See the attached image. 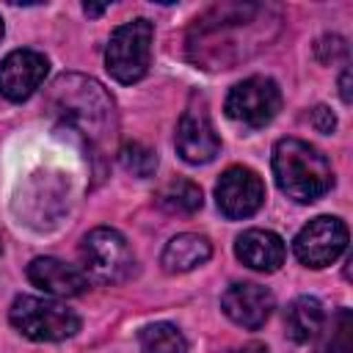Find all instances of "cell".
Returning a JSON list of instances; mask_svg holds the SVG:
<instances>
[{
  "label": "cell",
  "instance_id": "cell-10",
  "mask_svg": "<svg viewBox=\"0 0 353 353\" xmlns=\"http://www.w3.org/2000/svg\"><path fill=\"white\" fill-rule=\"evenodd\" d=\"M176 152L185 163L201 165L221 152V138L204 108H188L176 124Z\"/></svg>",
  "mask_w": 353,
  "mask_h": 353
},
{
  "label": "cell",
  "instance_id": "cell-6",
  "mask_svg": "<svg viewBox=\"0 0 353 353\" xmlns=\"http://www.w3.org/2000/svg\"><path fill=\"white\" fill-rule=\"evenodd\" d=\"M281 108V91L270 77H245L226 97V116L248 130H259L273 121Z\"/></svg>",
  "mask_w": 353,
  "mask_h": 353
},
{
  "label": "cell",
  "instance_id": "cell-23",
  "mask_svg": "<svg viewBox=\"0 0 353 353\" xmlns=\"http://www.w3.org/2000/svg\"><path fill=\"white\" fill-rule=\"evenodd\" d=\"M0 39H3V19H0Z\"/></svg>",
  "mask_w": 353,
  "mask_h": 353
},
{
  "label": "cell",
  "instance_id": "cell-8",
  "mask_svg": "<svg viewBox=\"0 0 353 353\" xmlns=\"http://www.w3.org/2000/svg\"><path fill=\"white\" fill-rule=\"evenodd\" d=\"M265 201V182L259 179L256 171L245 165H232L221 174L215 185V204L218 210L237 221V218H251Z\"/></svg>",
  "mask_w": 353,
  "mask_h": 353
},
{
  "label": "cell",
  "instance_id": "cell-14",
  "mask_svg": "<svg viewBox=\"0 0 353 353\" xmlns=\"http://www.w3.org/2000/svg\"><path fill=\"white\" fill-rule=\"evenodd\" d=\"M210 256H212L210 240L204 234L185 232V234H176L165 243V248L160 254V265L165 273H188V270L204 265Z\"/></svg>",
  "mask_w": 353,
  "mask_h": 353
},
{
  "label": "cell",
  "instance_id": "cell-13",
  "mask_svg": "<svg viewBox=\"0 0 353 353\" xmlns=\"http://www.w3.org/2000/svg\"><path fill=\"white\" fill-rule=\"evenodd\" d=\"M234 254L245 268L259 273H273L284 265L287 248L284 240L270 229H245L234 243Z\"/></svg>",
  "mask_w": 353,
  "mask_h": 353
},
{
  "label": "cell",
  "instance_id": "cell-9",
  "mask_svg": "<svg viewBox=\"0 0 353 353\" xmlns=\"http://www.w3.org/2000/svg\"><path fill=\"white\" fill-rule=\"evenodd\" d=\"M47 58L36 50H14L0 63V94L11 102L28 99L47 77Z\"/></svg>",
  "mask_w": 353,
  "mask_h": 353
},
{
  "label": "cell",
  "instance_id": "cell-19",
  "mask_svg": "<svg viewBox=\"0 0 353 353\" xmlns=\"http://www.w3.org/2000/svg\"><path fill=\"white\" fill-rule=\"evenodd\" d=\"M312 124L317 127V132H331V130L336 127V119H334V113H331L325 105H317V108L312 110Z\"/></svg>",
  "mask_w": 353,
  "mask_h": 353
},
{
  "label": "cell",
  "instance_id": "cell-11",
  "mask_svg": "<svg viewBox=\"0 0 353 353\" xmlns=\"http://www.w3.org/2000/svg\"><path fill=\"white\" fill-rule=\"evenodd\" d=\"M273 295L268 287L262 284H251V281H243V284H232L223 295H221V309L223 314L243 325V328H259L265 325V320L270 317L273 312Z\"/></svg>",
  "mask_w": 353,
  "mask_h": 353
},
{
  "label": "cell",
  "instance_id": "cell-4",
  "mask_svg": "<svg viewBox=\"0 0 353 353\" xmlns=\"http://www.w3.org/2000/svg\"><path fill=\"white\" fill-rule=\"evenodd\" d=\"M152 39L154 28L149 19H132L119 25L110 33L105 50V69L119 83H138L152 63Z\"/></svg>",
  "mask_w": 353,
  "mask_h": 353
},
{
  "label": "cell",
  "instance_id": "cell-12",
  "mask_svg": "<svg viewBox=\"0 0 353 353\" xmlns=\"http://www.w3.org/2000/svg\"><path fill=\"white\" fill-rule=\"evenodd\" d=\"M28 279L33 287L50 292V295H61V298H72V295H83L88 287V276L55 256H36L28 265Z\"/></svg>",
  "mask_w": 353,
  "mask_h": 353
},
{
  "label": "cell",
  "instance_id": "cell-5",
  "mask_svg": "<svg viewBox=\"0 0 353 353\" xmlns=\"http://www.w3.org/2000/svg\"><path fill=\"white\" fill-rule=\"evenodd\" d=\"M80 259L83 273L102 284H119L135 270L132 248L127 245L124 234L110 226H97L83 237Z\"/></svg>",
  "mask_w": 353,
  "mask_h": 353
},
{
  "label": "cell",
  "instance_id": "cell-16",
  "mask_svg": "<svg viewBox=\"0 0 353 353\" xmlns=\"http://www.w3.org/2000/svg\"><path fill=\"white\" fill-rule=\"evenodd\" d=\"M157 204L168 212H179V215H190L201 207V188L190 179H174L168 182L160 196H157Z\"/></svg>",
  "mask_w": 353,
  "mask_h": 353
},
{
  "label": "cell",
  "instance_id": "cell-3",
  "mask_svg": "<svg viewBox=\"0 0 353 353\" xmlns=\"http://www.w3.org/2000/svg\"><path fill=\"white\" fill-rule=\"evenodd\" d=\"M11 325L33 342H61L80 331V317L58 301L19 295L8 309Z\"/></svg>",
  "mask_w": 353,
  "mask_h": 353
},
{
  "label": "cell",
  "instance_id": "cell-20",
  "mask_svg": "<svg viewBox=\"0 0 353 353\" xmlns=\"http://www.w3.org/2000/svg\"><path fill=\"white\" fill-rule=\"evenodd\" d=\"M339 91H342V99L350 102V72L345 69L342 72V80H339Z\"/></svg>",
  "mask_w": 353,
  "mask_h": 353
},
{
  "label": "cell",
  "instance_id": "cell-22",
  "mask_svg": "<svg viewBox=\"0 0 353 353\" xmlns=\"http://www.w3.org/2000/svg\"><path fill=\"white\" fill-rule=\"evenodd\" d=\"M83 11H85V14H91V17H97V14H102V11H105V6H88V3H85V6H83Z\"/></svg>",
  "mask_w": 353,
  "mask_h": 353
},
{
  "label": "cell",
  "instance_id": "cell-17",
  "mask_svg": "<svg viewBox=\"0 0 353 353\" xmlns=\"http://www.w3.org/2000/svg\"><path fill=\"white\" fill-rule=\"evenodd\" d=\"M141 353H188V342L176 325L154 323L141 331Z\"/></svg>",
  "mask_w": 353,
  "mask_h": 353
},
{
  "label": "cell",
  "instance_id": "cell-21",
  "mask_svg": "<svg viewBox=\"0 0 353 353\" xmlns=\"http://www.w3.org/2000/svg\"><path fill=\"white\" fill-rule=\"evenodd\" d=\"M240 353H268V347H265V345H259V342H251V345H245Z\"/></svg>",
  "mask_w": 353,
  "mask_h": 353
},
{
  "label": "cell",
  "instance_id": "cell-1",
  "mask_svg": "<svg viewBox=\"0 0 353 353\" xmlns=\"http://www.w3.org/2000/svg\"><path fill=\"white\" fill-rule=\"evenodd\" d=\"M47 102L66 124L77 127L88 141H102L116 127L113 97L94 77L61 74L50 85Z\"/></svg>",
  "mask_w": 353,
  "mask_h": 353
},
{
  "label": "cell",
  "instance_id": "cell-2",
  "mask_svg": "<svg viewBox=\"0 0 353 353\" xmlns=\"http://www.w3.org/2000/svg\"><path fill=\"white\" fill-rule=\"evenodd\" d=\"M273 176L279 190L301 204L317 201L334 185L325 154L301 138H281L273 146Z\"/></svg>",
  "mask_w": 353,
  "mask_h": 353
},
{
  "label": "cell",
  "instance_id": "cell-18",
  "mask_svg": "<svg viewBox=\"0 0 353 353\" xmlns=\"http://www.w3.org/2000/svg\"><path fill=\"white\" fill-rule=\"evenodd\" d=\"M119 163L132 174V176H152L157 168V154L143 146V143H124L119 149Z\"/></svg>",
  "mask_w": 353,
  "mask_h": 353
},
{
  "label": "cell",
  "instance_id": "cell-15",
  "mask_svg": "<svg viewBox=\"0 0 353 353\" xmlns=\"http://www.w3.org/2000/svg\"><path fill=\"white\" fill-rule=\"evenodd\" d=\"M323 323H325L323 303L312 295L295 298L284 312V328L292 342H312L323 331Z\"/></svg>",
  "mask_w": 353,
  "mask_h": 353
},
{
  "label": "cell",
  "instance_id": "cell-7",
  "mask_svg": "<svg viewBox=\"0 0 353 353\" xmlns=\"http://www.w3.org/2000/svg\"><path fill=\"white\" fill-rule=\"evenodd\" d=\"M295 256L298 262H303L306 268H325L331 262H336L345 248H347V226L339 218L331 215H320L312 218L292 240Z\"/></svg>",
  "mask_w": 353,
  "mask_h": 353
},
{
  "label": "cell",
  "instance_id": "cell-24",
  "mask_svg": "<svg viewBox=\"0 0 353 353\" xmlns=\"http://www.w3.org/2000/svg\"><path fill=\"white\" fill-rule=\"evenodd\" d=\"M0 248H3V243H0Z\"/></svg>",
  "mask_w": 353,
  "mask_h": 353
}]
</instances>
